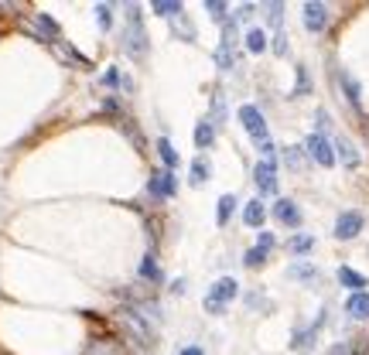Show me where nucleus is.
Returning <instances> with one entry per match:
<instances>
[{
  "label": "nucleus",
  "mask_w": 369,
  "mask_h": 355,
  "mask_svg": "<svg viewBox=\"0 0 369 355\" xmlns=\"http://www.w3.org/2000/svg\"><path fill=\"white\" fill-rule=\"evenodd\" d=\"M212 119H215V123L226 119V96H222V92H212ZM215 123H212V126H215Z\"/></svg>",
  "instance_id": "bb28decb"
},
{
  "label": "nucleus",
  "mask_w": 369,
  "mask_h": 355,
  "mask_svg": "<svg viewBox=\"0 0 369 355\" xmlns=\"http://www.w3.org/2000/svg\"><path fill=\"white\" fill-rule=\"evenodd\" d=\"M236 294H240V283H236L233 276H222V280H215V283H212V290H208V297H215L219 304L233 301Z\"/></svg>",
  "instance_id": "9d476101"
},
{
  "label": "nucleus",
  "mask_w": 369,
  "mask_h": 355,
  "mask_svg": "<svg viewBox=\"0 0 369 355\" xmlns=\"http://www.w3.org/2000/svg\"><path fill=\"white\" fill-rule=\"evenodd\" d=\"M274 51H277V55H287V38H284V31H277V35H274Z\"/></svg>",
  "instance_id": "ea45409f"
},
{
  "label": "nucleus",
  "mask_w": 369,
  "mask_h": 355,
  "mask_svg": "<svg viewBox=\"0 0 369 355\" xmlns=\"http://www.w3.org/2000/svg\"><path fill=\"white\" fill-rule=\"evenodd\" d=\"M253 178H256V188H260L263 195H277V164L260 160V164L253 167Z\"/></svg>",
  "instance_id": "423d86ee"
},
{
  "label": "nucleus",
  "mask_w": 369,
  "mask_h": 355,
  "mask_svg": "<svg viewBox=\"0 0 369 355\" xmlns=\"http://www.w3.org/2000/svg\"><path fill=\"white\" fill-rule=\"evenodd\" d=\"M263 219H267V208H263V201H246V208H243V222L246 226H263Z\"/></svg>",
  "instance_id": "2eb2a0df"
},
{
  "label": "nucleus",
  "mask_w": 369,
  "mask_h": 355,
  "mask_svg": "<svg viewBox=\"0 0 369 355\" xmlns=\"http://www.w3.org/2000/svg\"><path fill=\"white\" fill-rule=\"evenodd\" d=\"M233 208H236V198H233V195H222V198H219V212H215V219H219V226H226V222H229V215H233Z\"/></svg>",
  "instance_id": "4be33fe9"
},
{
  "label": "nucleus",
  "mask_w": 369,
  "mask_h": 355,
  "mask_svg": "<svg viewBox=\"0 0 369 355\" xmlns=\"http://www.w3.org/2000/svg\"><path fill=\"white\" fill-rule=\"evenodd\" d=\"M304 28L311 31V35H322L328 28V7L325 3H318V0H308L304 3Z\"/></svg>",
  "instance_id": "39448f33"
},
{
  "label": "nucleus",
  "mask_w": 369,
  "mask_h": 355,
  "mask_svg": "<svg viewBox=\"0 0 369 355\" xmlns=\"http://www.w3.org/2000/svg\"><path fill=\"white\" fill-rule=\"evenodd\" d=\"M96 24H99L103 31H106V28L113 24V10H110L106 3H99V7H96Z\"/></svg>",
  "instance_id": "c756f323"
},
{
  "label": "nucleus",
  "mask_w": 369,
  "mask_h": 355,
  "mask_svg": "<svg viewBox=\"0 0 369 355\" xmlns=\"http://www.w3.org/2000/svg\"><path fill=\"white\" fill-rule=\"evenodd\" d=\"M304 151H308V158L315 160V164H322V167H331V164H335V151H331V144H328L322 133H311V137L304 140Z\"/></svg>",
  "instance_id": "20e7f679"
},
{
  "label": "nucleus",
  "mask_w": 369,
  "mask_h": 355,
  "mask_svg": "<svg viewBox=\"0 0 369 355\" xmlns=\"http://www.w3.org/2000/svg\"><path fill=\"white\" fill-rule=\"evenodd\" d=\"M205 178H208V164H205V160H195V164H192V185H205Z\"/></svg>",
  "instance_id": "473e14b6"
},
{
  "label": "nucleus",
  "mask_w": 369,
  "mask_h": 355,
  "mask_svg": "<svg viewBox=\"0 0 369 355\" xmlns=\"http://www.w3.org/2000/svg\"><path fill=\"white\" fill-rule=\"evenodd\" d=\"M308 89H311L308 69H304V65H297V89H294V96H301V92H308Z\"/></svg>",
  "instance_id": "f704fd0d"
},
{
  "label": "nucleus",
  "mask_w": 369,
  "mask_h": 355,
  "mask_svg": "<svg viewBox=\"0 0 369 355\" xmlns=\"http://www.w3.org/2000/svg\"><path fill=\"white\" fill-rule=\"evenodd\" d=\"M263 263H267V249H260V246H256V249H249V253H246V267H263Z\"/></svg>",
  "instance_id": "72a5a7b5"
},
{
  "label": "nucleus",
  "mask_w": 369,
  "mask_h": 355,
  "mask_svg": "<svg viewBox=\"0 0 369 355\" xmlns=\"http://www.w3.org/2000/svg\"><path fill=\"white\" fill-rule=\"evenodd\" d=\"M181 355H205L202 349H195V345H188V349H181Z\"/></svg>",
  "instance_id": "37998d69"
},
{
  "label": "nucleus",
  "mask_w": 369,
  "mask_h": 355,
  "mask_svg": "<svg viewBox=\"0 0 369 355\" xmlns=\"http://www.w3.org/2000/svg\"><path fill=\"white\" fill-rule=\"evenodd\" d=\"M35 24H38V31L44 35V38H55V41H58V24H55L48 14H35Z\"/></svg>",
  "instance_id": "412c9836"
},
{
  "label": "nucleus",
  "mask_w": 369,
  "mask_h": 355,
  "mask_svg": "<svg viewBox=\"0 0 369 355\" xmlns=\"http://www.w3.org/2000/svg\"><path fill=\"white\" fill-rule=\"evenodd\" d=\"M345 315L356 317V321H366L369 317V294L363 290V294H352L349 301H345Z\"/></svg>",
  "instance_id": "f8f14e48"
},
{
  "label": "nucleus",
  "mask_w": 369,
  "mask_h": 355,
  "mask_svg": "<svg viewBox=\"0 0 369 355\" xmlns=\"http://www.w3.org/2000/svg\"><path fill=\"white\" fill-rule=\"evenodd\" d=\"M315 335H318V324L308 328V331H297L294 342H290V349H294V352H311V349H315Z\"/></svg>",
  "instance_id": "f3484780"
},
{
  "label": "nucleus",
  "mask_w": 369,
  "mask_h": 355,
  "mask_svg": "<svg viewBox=\"0 0 369 355\" xmlns=\"http://www.w3.org/2000/svg\"><path fill=\"white\" fill-rule=\"evenodd\" d=\"M284 160H287V167H290V171H301V167H304V147H287Z\"/></svg>",
  "instance_id": "393cba45"
},
{
  "label": "nucleus",
  "mask_w": 369,
  "mask_h": 355,
  "mask_svg": "<svg viewBox=\"0 0 369 355\" xmlns=\"http://www.w3.org/2000/svg\"><path fill=\"white\" fill-rule=\"evenodd\" d=\"M154 14H161V17H181L185 14V7L178 3V0H154Z\"/></svg>",
  "instance_id": "a211bd4d"
},
{
  "label": "nucleus",
  "mask_w": 369,
  "mask_h": 355,
  "mask_svg": "<svg viewBox=\"0 0 369 355\" xmlns=\"http://www.w3.org/2000/svg\"><path fill=\"white\" fill-rule=\"evenodd\" d=\"M140 276L144 280H151V283H161V267L154 263V256H144V263H140Z\"/></svg>",
  "instance_id": "6ab92c4d"
},
{
  "label": "nucleus",
  "mask_w": 369,
  "mask_h": 355,
  "mask_svg": "<svg viewBox=\"0 0 369 355\" xmlns=\"http://www.w3.org/2000/svg\"><path fill=\"white\" fill-rule=\"evenodd\" d=\"M352 355H369V335H363V338L352 342Z\"/></svg>",
  "instance_id": "e433bc0d"
},
{
  "label": "nucleus",
  "mask_w": 369,
  "mask_h": 355,
  "mask_svg": "<svg viewBox=\"0 0 369 355\" xmlns=\"http://www.w3.org/2000/svg\"><path fill=\"white\" fill-rule=\"evenodd\" d=\"M205 311H208V315H222V311H226V304H219L215 297H205Z\"/></svg>",
  "instance_id": "58836bf2"
},
{
  "label": "nucleus",
  "mask_w": 369,
  "mask_h": 355,
  "mask_svg": "<svg viewBox=\"0 0 369 355\" xmlns=\"http://www.w3.org/2000/svg\"><path fill=\"white\" fill-rule=\"evenodd\" d=\"M246 48H249V51H253V55H260V51H263V48H267V35H263V31H256V28H253V31H249V35H246Z\"/></svg>",
  "instance_id": "a878e982"
},
{
  "label": "nucleus",
  "mask_w": 369,
  "mask_h": 355,
  "mask_svg": "<svg viewBox=\"0 0 369 355\" xmlns=\"http://www.w3.org/2000/svg\"><path fill=\"white\" fill-rule=\"evenodd\" d=\"M215 65H219V69H233V65H236V62H233V51L219 44V48H215Z\"/></svg>",
  "instance_id": "7c9ffc66"
},
{
  "label": "nucleus",
  "mask_w": 369,
  "mask_h": 355,
  "mask_svg": "<svg viewBox=\"0 0 369 355\" xmlns=\"http://www.w3.org/2000/svg\"><path fill=\"white\" fill-rule=\"evenodd\" d=\"M287 246H290V253H308V249L315 246V239H311V236H294Z\"/></svg>",
  "instance_id": "2f4dec72"
},
{
  "label": "nucleus",
  "mask_w": 369,
  "mask_h": 355,
  "mask_svg": "<svg viewBox=\"0 0 369 355\" xmlns=\"http://www.w3.org/2000/svg\"><path fill=\"white\" fill-rule=\"evenodd\" d=\"M151 195H158V198H174V192H178V181H174V174L164 167V171H154L151 174Z\"/></svg>",
  "instance_id": "6e6552de"
},
{
  "label": "nucleus",
  "mask_w": 369,
  "mask_h": 355,
  "mask_svg": "<svg viewBox=\"0 0 369 355\" xmlns=\"http://www.w3.org/2000/svg\"><path fill=\"white\" fill-rule=\"evenodd\" d=\"M195 144H199L202 151H208V147L215 144V126H212V119H202V123L195 126Z\"/></svg>",
  "instance_id": "dca6fc26"
},
{
  "label": "nucleus",
  "mask_w": 369,
  "mask_h": 355,
  "mask_svg": "<svg viewBox=\"0 0 369 355\" xmlns=\"http://www.w3.org/2000/svg\"><path fill=\"white\" fill-rule=\"evenodd\" d=\"M274 219H277L281 226L297 229V226H301V208H297L290 198H277V205H274Z\"/></svg>",
  "instance_id": "1a4fd4ad"
},
{
  "label": "nucleus",
  "mask_w": 369,
  "mask_h": 355,
  "mask_svg": "<svg viewBox=\"0 0 369 355\" xmlns=\"http://www.w3.org/2000/svg\"><path fill=\"white\" fill-rule=\"evenodd\" d=\"M117 321L130 331V338H133L140 349H151V345H154V331H151L147 317L140 315L133 304H120V308H117Z\"/></svg>",
  "instance_id": "f03ea898"
},
{
  "label": "nucleus",
  "mask_w": 369,
  "mask_h": 355,
  "mask_svg": "<svg viewBox=\"0 0 369 355\" xmlns=\"http://www.w3.org/2000/svg\"><path fill=\"white\" fill-rule=\"evenodd\" d=\"M315 119H318V130H322V137H325V130L331 126V119H328V113H325V110H318V113H315Z\"/></svg>",
  "instance_id": "a19ab883"
},
{
  "label": "nucleus",
  "mask_w": 369,
  "mask_h": 355,
  "mask_svg": "<svg viewBox=\"0 0 369 355\" xmlns=\"http://www.w3.org/2000/svg\"><path fill=\"white\" fill-rule=\"evenodd\" d=\"M249 14H253V3H243V7H240V10H236V21H246V17H249Z\"/></svg>",
  "instance_id": "79ce46f5"
},
{
  "label": "nucleus",
  "mask_w": 369,
  "mask_h": 355,
  "mask_svg": "<svg viewBox=\"0 0 369 355\" xmlns=\"http://www.w3.org/2000/svg\"><path fill=\"white\" fill-rule=\"evenodd\" d=\"M290 274L301 276V280H311V276H315V267H308V263H294V267H290Z\"/></svg>",
  "instance_id": "c9c22d12"
},
{
  "label": "nucleus",
  "mask_w": 369,
  "mask_h": 355,
  "mask_svg": "<svg viewBox=\"0 0 369 355\" xmlns=\"http://www.w3.org/2000/svg\"><path fill=\"white\" fill-rule=\"evenodd\" d=\"M338 283H342V287H349L352 294H363V287H366V276L356 274L352 267H338Z\"/></svg>",
  "instance_id": "ddd939ff"
},
{
  "label": "nucleus",
  "mask_w": 369,
  "mask_h": 355,
  "mask_svg": "<svg viewBox=\"0 0 369 355\" xmlns=\"http://www.w3.org/2000/svg\"><path fill=\"white\" fill-rule=\"evenodd\" d=\"M85 355H126V352H123L117 342H92Z\"/></svg>",
  "instance_id": "5701e85b"
},
{
  "label": "nucleus",
  "mask_w": 369,
  "mask_h": 355,
  "mask_svg": "<svg viewBox=\"0 0 369 355\" xmlns=\"http://www.w3.org/2000/svg\"><path fill=\"white\" fill-rule=\"evenodd\" d=\"M363 233V215L359 212H342L338 215V222H335V239H356Z\"/></svg>",
  "instance_id": "0eeeda50"
},
{
  "label": "nucleus",
  "mask_w": 369,
  "mask_h": 355,
  "mask_svg": "<svg viewBox=\"0 0 369 355\" xmlns=\"http://www.w3.org/2000/svg\"><path fill=\"white\" fill-rule=\"evenodd\" d=\"M335 158L342 160L345 167H359V154H356V147H352L345 137H338V140H335Z\"/></svg>",
  "instance_id": "4468645a"
},
{
  "label": "nucleus",
  "mask_w": 369,
  "mask_h": 355,
  "mask_svg": "<svg viewBox=\"0 0 369 355\" xmlns=\"http://www.w3.org/2000/svg\"><path fill=\"white\" fill-rule=\"evenodd\" d=\"M171 24H174V35H178V38H185V41H195V24H192V21H188L185 14H181V17H174Z\"/></svg>",
  "instance_id": "aec40b11"
},
{
  "label": "nucleus",
  "mask_w": 369,
  "mask_h": 355,
  "mask_svg": "<svg viewBox=\"0 0 369 355\" xmlns=\"http://www.w3.org/2000/svg\"><path fill=\"white\" fill-rule=\"evenodd\" d=\"M147 48H151V41H147V31H144L140 7L130 3V7H126V28H123V51H126L130 58H144Z\"/></svg>",
  "instance_id": "f257e3e1"
},
{
  "label": "nucleus",
  "mask_w": 369,
  "mask_h": 355,
  "mask_svg": "<svg viewBox=\"0 0 369 355\" xmlns=\"http://www.w3.org/2000/svg\"><path fill=\"white\" fill-rule=\"evenodd\" d=\"M274 242H277V239H274V233H260V239H256V246H260V249H267V253L274 249Z\"/></svg>",
  "instance_id": "4c0bfd02"
},
{
  "label": "nucleus",
  "mask_w": 369,
  "mask_h": 355,
  "mask_svg": "<svg viewBox=\"0 0 369 355\" xmlns=\"http://www.w3.org/2000/svg\"><path fill=\"white\" fill-rule=\"evenodd\" d=\"M205 10H208L212 21H222V24H226V10H229V7H226L222 0H205Z\"/></svg>",
  "instance_id": "cd10ccee"
},
{
  "label": "nucleus",
  "mask_w": 369,
  "mask_h": 355,
  "mask_svg": "<svg viewBox=\"0 0 369 355\" xmlns=\"http://www.w3.org/2000/svg\"><path fill=\"white\" fill-rule=\"evenodd\" d=\"M267 10H270V28L281 31V24H284V3H267Z\"/></svg>",
  "instance_id": "c85d7f7f"
},
{
  "label": "nucleus",
  "mask_w": 369,
  "mask_h": 355,
  "mask_svg": "<svg viewBox=\"0 0 369 355\" xmlns=\"http://www.w3.org/2000/svg\"><path fill=\"white\" fill-rule=\"evenodd\" d=\"M240 123H243V130L256 144L270 140V137H267V119H263V113H260L256 106H240Z\"/></svg>",
  "instance_id": "7ed1b4c3"
},
{
  "label": "nucleus",
  "mask_w": 369,
  "mask_h": 355,
  "mask_svg": "<svg viewBox=\"0 0 369 355\" xmlns=\"http://www.w3.org/2000/svg\"><path fill=\"white\" fill-rule=\"evenodd\" d=\"M158 154H161V160L167 164V171L178 167V151L171 147V140H158Z\"/></svg>",
  "instance_id": "b1692460"
},
{
  "label": "nucleus",
  "mask_w": 369,
  "mask_h": 355,
  "mask_svg": "<svg viewBox=\"0 0 369 355\" xmlns=\"http://www.w3.org/2000/svg\"><path fill=\"white\" fill-rule=\"evenodd\" d=\"M338 82H342V92H345L349 106H352V110H363V92H359V82L352 79L349 72H338Z\"/></svg>",
  "instance_id": "9b49d317"
}]
</instances>
